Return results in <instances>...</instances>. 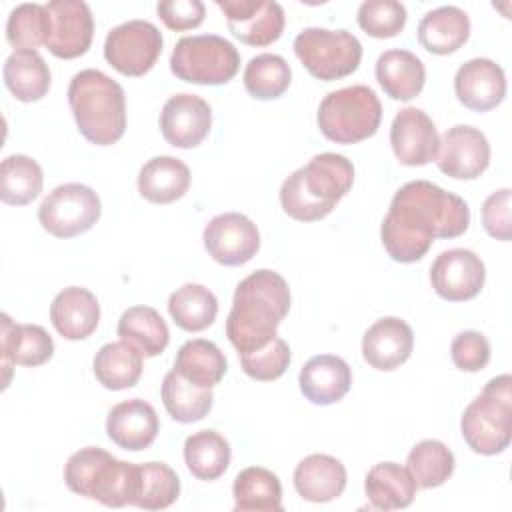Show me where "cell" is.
I'll list each match as a JSON object with an SVG mask.
<instances>
[{"instance_id": "74e56055", "label": "cell", "mask_w": 512, "mask_h": 512, "mask_svg": "<svg viewBox=\"0 0 512 512\" xmlns=\"http://www.w3.org/2000/svg\"><path fill=\"white\" fill-rule=\"evenodd\" d=\"M168 312L178 328L200 332L216 320L218 300L202 284H184L170 294Z\"/></svg>"}, {"instance_id": "603a6c76", "label": "cell", "mask_w": 512, "mask_h": 512, "mask_svg": "<svg viewBox=\"0 0 512 512\" xmlns=\"http://www.w3.org/2000/svg\"><path fill=\"white\" fill-rule=\"evenodd\" d=\"M298 384L306 400L318 406H328L348 394L352 372L344 358L334 354H320L302 366Z\"/></svg>"}, {"instance_id": "ffe728a7", "label": "cell", "mask_w": 512, "mask_h": 512, "mask_svg": "<svg viewBox=\"0 0 512 512\" xmlns=\"http://www.w3.org/2000/svg\"><path fill=\"white\" fill-rule=\"evenodd\" d=\"M414 334L408 322L396 316L376 320L362 338L364 360L382 372L400 368L412 354Z\"/></svg>"}, {"instance_id": "6da1fadb", "label": "cell", "mask_w": 512, "mask_h": 512, "mask_svg": "<svg viewBox=\"0 0 512 512\" xmlns=\"http://www.w3.org/2000/svg\"><path fill=\"white\" fill-rule=\"evenodd\" d=\"M468 204L428 180L406 182L392 198L380 226L388 256L412 264L426 256L436 238H456L468 230Z\"/></svg>"}, {"instance_id": "3957f363", "label": "cell", "mask_w": 512, "mask_h": 512, "mask_svg": "<svg viewBox=\"0 0 512 512\" xmlns=\"http://www.w3.org/2000/svg\"><path fill=\"white\" fill-rule=\"evenodd\" d=\"M352 182L354 166L346 156L334 152L316 154L282 182V210L300 222L326 218L348 194Z\"/></svg>"}, {"instance_id": "ab89813d", "label": "cell", "mask_w": 512, "mask_h": 512, "mask_svg": "<svg viewBox=\"0 0 512 512\" xmlns=\"http://www.w3.org/2000/svg\"><path fill=\"white\" fill-rule=\"evenodd\" d=\"M180 496V478L164 462L138 464V490L134 506L144 510H164Z\"/></svg>"}, {"instance_id": "5bb4252c", "label": "cell", "mask_w": 512, "mask_h": 512, "mask_svg": "<svg viewBox=\"0 0 512 512\" xmlns=\"http://www.w3.org/2000/svg\"><path fill=\"white\" fill-rule=\"evenodd\" d=\"M234 38L248 46H268L284 32V10L268 0H216Z\"/></svg>"}, {"instance_id": "8d00e7d4", "label": "cell", "mask_w": 512, "mask_h": 512, "mask_svg": "<svg viewBox=\"0 0 512 512\" xmlns=\"http://www.w3.org/2000/svg\"><path fill=\"white\" fill-rule=\"evenodd\" d=\"M44 174L40 164L24 154L6 156L0 164V198L10 206H24L42 192Z\"/></svg>"}, {"instance_id": "d590c367", "label": "cell", "mask_w": 512, "mask_h": 512, "mask_svg": "<svg viewBox=\"0 0 512 512\" xmlns=\"http://www.w3.org/2000/svg\"><path fill=\"white\" fill-rule=\"evenodd\" d=\"M162 402L166 412L180 424H192L202 420L214 402L212 388H200L176 370H170L162 380Z\"/></svg>"}, {"instance_id": "8992f818", "label": "cell", "mask_w": 512, "mask_h": 512, "mask_svg": "<svg viewBox=\"0 0 512 512\" xmlns=\"http://www.w3.org/2000/svg\"><path fill=\"white\" fill-rule=\"evenodd\" d=\"M460 430L468 448L494 456L508 448L512 438V376L500 374L466 406Z\"/></svg>"}, {"instance_id": "d4e9b609", "label": "cell", "mask_w": 512, "mask_h": 512, "mask_svg": "<svg viewBox=\"0 0 512 512\" xmlns=\"http://www.w3.org/2000/svg\"><path fill=\"white\" fill-rule=\"evenodd\" d=\"M346 468L330 454H310L294 470V488L308 502H332L346 488Z\"/></svg>"}, {"instance_id": "277c9868", "label": "cell", "mask_w": 512, "mask_h": 512, "mask_svg": "<svg viewBox=\"0 0 512 512\" xmlns=\"http://www.w3.org/2000/svg\"><path fill=\"white\" fill-rule=\"evenodd\" d=\"M68 104L80 134L96 146H110L126 130V94L108 74L80 70L68 84Z\"/></svg>"}, {"instance_id": "f35d334b", "label": "cell", "mask_w": 512, "mask_h": 512, "mask_svg": "<svg viewBox=\"0 0 512 512\" xmlns=\"http://www.w3.org/2000/svg\"><path fill=\"white\" fill-rule=\"evenodd\" d=\"M454 454L440 440L418 442L406 458V470L410 472L416 488L442 486L454 472Z\"/></svg>"}, {"instance_id": "d6a6232c", "label": "cell", "mask_w": 512, "mask_h": 512, "mask_svg": "<svg viewBox=\"0 0 512 512\" xmlns=\"http://www.w3.org/2000/svg\"><path fill=\"white\" fill-rule=\"evenodd\" d=\"M92 370L108 390L132 388L142 376V352L124 340L108 342L96 352Z\"/></svg>"}, {"instance_id": "d6986e66", "label": "cell", "mask_w": 512, "mask_h": 512, "mask_svg": "<svg viewBox=\"0 0 512 512\" xmlns=\"http://www.w3.org/2000/svg\"><path fill=\"white\" fill-rule=\"evenodd\" d=\"M454 92L468 110L488 112L506 96L504 70L490 58H472L456 70Z\"/></svg>"}, {"instance_id": "f1b7e54d", "label": "cell", "mask_w": 512, "mask_h": 512, "mask_svg": "<svg viewBox=\"0 0 512 512\" xmlns=\"http://www.w3.org/2000/svg\"><path fill=\"white\" fill-rule=\"evenodd\" d=\"M4 84L20 102H38L50 90V68L36 50H14L4 62Z\"/></svg>"}, {"instance_id": "4fadbf2b", "label": "cell", "mask_w": 512, "mask_h": 512, "mask_svg": "<svg viewBox=\"0 0 512 512\" xmlns=\"http://www.w3.org/2000/svg\"><path fill=\"white\" fill-rule=\"evenodd\" d=\"M484 280V262L466 248L444 250L430 266V284L434 292L448 302H464L478 296Z\"/></svg>"}, {"instance_id": "4316f807", "label": "cell", "mask_w": 512, "mask_h": 512, "mask_svg": "<svg viewBox=\"0 0 512 512\" xmlns=\"http://www.w3.org/2000/svg\"><path fill=\"white\" fill-rule=\"evenodd\" d=\"M470 18L458 6H438L426 12L418 24V42L430 54L446 56L466 44Z\"/></svg>"}, {"instance_id": "b9f144b4", "label": "cell", "mask_w": 512, "mask_h": 512, "mask_svg": "<svg viewBox=\"0 0 512 512\" xmlns=\"http://www.w3.org/2000/svg\"><path fill=\"white\" fill-rule=\"evenodd\" d=\"M52 18L46 4H18L6 22V40L16 50H36L46 46Z\"/></svg>"}, {"instance_id": "52a82bcc", "label": "cell", "mask_w": 512, "mask_h": 512, "mask_svg": "<svg viewBox=\"0 0 512 512\" xmlns=\"http://www.w3.org/2000/svg\"><path fill=\"white\" fill-rule=\"evenodd\" d=\"M382 120V104L376 92L364 84L328 92L318 106L320 132L336 144H356L376 134Z\"/></svg>"}, {"instance_id": "7a4b0ae2", "label": "cell", "mask_w": 512, "mask_h": 512, "mask_svg": "<svg viewBox=\"0 0 512 512\" xmlns=\"http://www.w3.org/2000/svg\"><path fill=\"white\" fill-rule=\"evenodd\" d=\"M288 310V282L274 270H256L236 286L226 318V336L238 354L260 350L276 336Z\"/></svg>"}, {"instance_id": "bcb514c9", "label": "cell", "mask_w": 512, "mask_h": 512, "mask_svg": "<svg viewBox=\"0 0 512 512\" xmlns=\"http://www.w3.org/2000/svg\"><path fill=\"white\" fill-rule=\"evenodd\" d=\"M510 188H500L492 192L482 204V224L486 232L502 242L512 238V220H510Z\"/></svg>"}, {"instance_id": "1f68e13d", "label": "cell", "mask_w": 512, "mask_h": 512, "mask_svg": "<svg viewBox=\"0 0 512 512\" xmlns=\"http://www.w3.org/2000/svg\"><path fill=\"white\" fill-rule=\"evenodd\" d=\"M234 508L238 512H280L282 484L278 476L262 466H248L236 474Z\"/></svg>"}, {"instance_id": "f546056e", "label": "cell", "mask_w": 512, "mask_h": 512, "mask_svg": "<svg viewBox=\"0 0 512 512\" xmlns=\"http://www.w3.org/2000/svg\"><path fill=\"white\" fill-rule=\"evenodd\" d=\"M364 492L378 510L408 508L416 496V484L406 468L396 462L374 464L364 478Z\"/></svg>"}, {"instance_id": "e0dca14e", "label": "cell", "mask_w": 512, "mask_h": 512, "mask_svg": "<svg viewBox=\"0 0 512 512\" xmlns=\"http://www.w3.org/2000/svg\"><path fill=\"white\" fill-rule=\"evenodd\" d=\"M52 30L46 48L62 60H72L88 52L94 36V18L82 0H50L46 4Z\"/></svg>"}, {"instance_id": "f6af8a7d", "label": "cell", "mask_w": 512, "mask_h": 512, "mask_svg": "<svg viewBox=\"0 0 512 512\" xmlns=\"http://www.w3.org/2000/svg\"><path fill=\"white\" fill-rule=\"evenodd\" d=\"M450 356L458 370L480 372L490 362V344L478 330H464L454 336Z\"/></svg>"}, {"instance_id": "836d02e7", "label": "cell", "mask_w": 512, "mask_h": 512, "mask_svg": "<svg viewBox=\"0 0 512 512\" xmlns=\"http://www.w3.org/2000/svg\"><path fill=\"white\" fill-rule=\"evenodd\" d=\"M116 330L120 340L132 344L148 358L162 354L170 342V330L164 318L150 306H132L124 310Z\"/></svg>"}, {"instance_id": "60d3db41", "label": "cell", "mask_w": 512, "mask_h": 512, "mask_svg": "<svg viewBox=\"0 0 512 512\" xmlns=\"http://www.w3.org/2000/svg\"><path fill=\"white\" fill-rule=\"evenodd\" d=\"M292 80L288 62L278 54H258L248 60L244 70V86L258 100H274L282 96Z\"/></svg>"}, {"instance_id": "2e32d148", "label": "cell", "mask_w": 512, "mask_h": 512, "mask_svg": "<svg viewBox=\"0 0 512 512\" xmlns=\"http://www.w3.org/2000/svg\"><path fill=\"white\" fill-rule=\"evenodd\" d=\"M390 146L400 164L424 166L436 160L440 136L436 124L424 110L406 106L392 120Z\"/></svg>"}, {"instance_id": "7402d4cb", "label": "cell", "mask_w": 512, "mask_h": 512, "mask_svg": "<svg viewBox=\"0 0 512 512\" xmlns=\"http://www.w3.org/2000/svg\"><path fill=\"white\" fill-rule=\"evenodd\" d=\"M54 354L52 336L38 324H14L8 314H2V368L4 388L10 382L14 364L40 366Z\"/></svg>"}, {"instance_id": "9c48e42d", "label": "cell", "mask_w": 512, "mask_h": 512, "mask_svg": "<svg viewBox=\"0 0 512 512\" xmlns=\"http://www.w3.org/2000/svg\"><path fill=\"white\" fill-rule=\"evenodd\" d=\"M294 54L314 78L332 82L356 72L362 60V44L344 28L312 26L294 38Z\"/></svg>"}, {"instance_id": "5b68a950", "label": "cell", "mask_w": 512, "mask_h": 512, "mask_svg": "<svg viewBox=\"0 0 512 512\" xmlns=\"http://www.w3.org/2000/svg\"><path fill=\"white\" fill-rule=\"evenodd\" d=\"M64 482L78 496L110 508H122L134 504L138 464L118 460L98 446H86L66 460Z\"/></svg>"}, {"instance_id": "4dcf8cb0", "label": "cell", "mask_w": 512, "mask_h": 512, "mask_svg": "<svg viewBox=\"0 0 512 512\" xmlns=\"http://www.w3.org/2000/svg\"><path fill=\"white\" fill-rule=\"evenodd\" d=\"M172 370L200 388H214L224 378L228 362L214 342L194 338L178 348Z\"/></svg>"}, {"instance_id": "cb8c5ba5", "label": "cell", "mask_w": 512, "mask_h": 512, "mask_svg": "<svg viewBox=\"0 0 512 512\" xmlns=\"http://www.w3.org/2000/svg\"><path fill=\"white\" fill-rule=\"evenodd\" d=\"M50 320L62 338L84 340L98 328L100 304L90 290L68 286L54 296Z\"/></svg>"}, {"instance_id": "9a60e30c", "label": "cell", "mask_w": 512, "mask_h": 512, "mask_svg": "<svg viewBox=\"0 0 512 512\" xmlns=\"http://www.w3.org/2000/svg\"><path fill=\"white\" fill-rule=\"evenodd\" d=\"M436 164L450 178L474 180L490 164L488 138L474 126L456 124L442 134Z\"/></svg>"}, {"instance_id": "ee69618b", "label": "cell", "mask_w": 512, "mask_h": 512, "mask_svg": "<svg viewBox=\"0 0 512 512\" xmlns=\"http://www.w3.org/2000/svg\"><path fill=\"white\" fill-rule=\"evenodd\" d=\"M242 370L260 382H272L278 380L288 364H290V346L286 340L274 336L266 346L260 350L248 352V354H238Z\"/></svg>"}, {"instance_id": "ac0fdd59", "label": "cell", "mask_w": 512, "mask_h": 512, "mask_svg": "<svg viewBox=\"0 0 512 512\" xmlns=\"http://www.w3.org/2000/svg\"><path fill=\"white\" fill-rule=\"evenodd\" d=\"M212 110L198 94L170 96L160 112V132L174 148H196L210 132Z\"/></svg>"}, {"instance_id": "8fae6325", "label": "cell", "mask_w": 512, "mask_h": 512, "mask_svg": "<svg viewBox=\"0 0 512 512\" xmlns=\"http://www.w3.org/2000/svg\"><path fill=\"white\" fill-rule=\"evenodd\" d=\"M162 52V34L148 20L114 26L104 40L106 62L124 76H144Z\"/></svg>"}, {"instance_id": "7dc6e473", "label": "cell", "mask_w": 512, "mask_h": 512, "mask_svg": "<svg viewBox=\"0 0 512 512\" xmlns=\"http://www.w3.org/2000/svg\"><path fill=\"white\" fill-rule=\"evenodd\" d=\"M156 12L166 28L174 32H184L198 28L204 22L206 8L200 0H164L158 2Z\"/></svg>"}, {"instance_id": "44dd1931", "label": "cell", "mask_w": 512, "mask_h": 512, "mask_svg": "<svg viewBox=\"0 0 512 512\" xmlns=\"http://www.w3.org/2000/svg\"><path fill=\"white\" fill-rule=\"evenodd\" d=\"M158 414L146 400L130 398L116 404L106 416L108 438L124 450H146L158 436Z\"/></svg>"}, {"instance_id": "484cf974", "label": "cell", "mask_w": 512, "mask_h": 512, "mask_svg": "<svg viewBox=\"0 0 512 512\" xmlns=\"http://www.w3.org/2000/svg\"><path fill=\"white\" fill-rule=\"evenodd\" d=\"M376 80L392 100L408 102L416 98L426 82L422 60L410 50H386L376 60Z\"/></svg>"}, {"instance_id": "e575fe53", "label": "cell", "mask_w": 512, "mask_h": 512, "mask_svg": "<svg viewBox=\"0 0 512 512\" xmlns=\"http://www.w3.org/2000/svg\"><path fill=\"white\" fill-rule=\"evenodd\" d=\"M232 450L228 440L216 430H200L184 442V462L188 472L198 480H216L230 466Z\"/></svg>"}, {"instance_id": "7bdbcfd3", "label": "cell", "mask_w": 512, "mask_h": 512, "mask_svg": "<svg viewBox=\"0 0 512 512\" xmlns=\"http://www.w3.org/2000/svg\"><path fill=\"white\" fill-rule=\"evenodd\" d=\"M406 8L396 0H366L358 8V26L372 38L398 36L406 26Z\"/></svg>"}, {"instance_id": "30bf717a", "label": "cell", "mask_w": 512, "mask_h": 512, "mask_svg": "<svg viewBox=\"0 0 512 512\" xmlns=\"http://www.w3.org/2000/svg\"><path fill=\"white\" fill-rule=\"evenodd\" d=\"M102 204L98 194L78 182L56 186L40 204L38 220L56 238H74L88 232L100 218Z\"/></svg>"}, {"instance_id": "ba28073f", "label": "cell", "mask_w": 512, "mask_h": 512, "mask_svg": "<svg viewBox=\"0 0 512 512\" xmlns=\"http://www.w3.org/2000/svg\"><path fill=\"white\" fill-rule=\"evenodd\" d=\"M240 68L234 44L218 34L184 36L170 54V70L178 80L202 86L226 84Z\"/></svg>"}, {"instance_id": "7c38bea8", "label": "cell", "mask_w": 512, "mask_h": 512, "mask_svg": "<svg viewBox=\"0 0 512 512\" xmlns=\"http://www.w3.org/2000/svg\"><path fill=\"white\" fill-rule=\"evenodd\" d=\"M204 248L222 266H242L250 262L260 248L256 224L240 212L214 216L202 234Z\"/></svg>"}, {"instance_id": "83f0119b", "label": "cell", "mask_w": 512, "mask_h": 512, "mask_svg": "<svg viewBox=\"0 0 512 512\" xmlns=\"http://www.w3.org/2000/svg\"><path fill=\"white\" fill-rule=\"evenodd\" d=\"M190 188L188 166L174 156H154L138 172V192L154 204L180 200Z\"/></svg>"}]
</instances>
